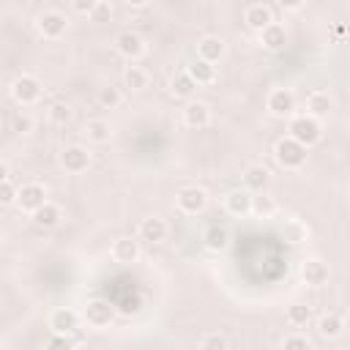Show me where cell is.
Segmentation results:
<instances>
[{
    "instance_id": "obj_23",
    "label": "cell",
    "mask_w": 350,
    "mask_h": 350,
    "mask_svg": "<svg viewBox=\"0 0 350 350\" xmlns=\"http://www.w3.org/2000/svg\"><path fill=\"white\" fill-rule=\"evenodd\" d=\"M33 216V221H36V227H44V230H52V227H57L60 224V219H63V213H60V208L55 205V202H44L38 211H33L30 213Z\"/></svg>"
},
{
    "instance_id": "obj_18",
    "label": "cell",
    "mask_w": 350,
    "mask_h": 350,
    "mask_svg": "<svg viewBox=\"0 0 350 350\" xmlns=\"http://www.w3.org/2000/svg\"><path fill=\"white\" fill-rule=\"evenodd\" d=\"M183 123L189 129H205L211 123V107L205 101H189L183 107Z\"/></svg>"
},
{
    "instance_id": "obj_8",
    "label": "cell",
    "mask_w": 350,
    "mask_h": 350,
    "mask_svg": "<svg viewBox=\"0 0 350 350\" xmlns=\"http://www.w3.org/2000/svg\"><path fill=\"white\" fill-rule=\"evenodd\" d=\"M271 22H276V19H273V8H271L268 3H249V5L243 8V25H246L249 30L260 33V30H265Z\"/></svg>"
},
{
    "instance_id": "obj_11",
    "label": "cell",
    "mask_w": 350,
    "mask_h": 350,
    "mask_svg": "<svg viewBox=\"0 0 350 350\" xmlns=\"http://www.w3.org/2000/svg\"><path fill=\"white\" fill-rule=\"evenodd\" d=\"M112 260L120 262V265H131L139 260V241L131 238V235H120L112 241V249H109Z\"/></svg>"
},
{
    "instance_id": "obj_14",
    "label": "cell",
    "mask_w": 350,
    "mask_h": 350,
    "mask_svg": "<svg viewBox=\"0 0 350 350\" xmlns=\"http://www.w3.org/2000/svg\"><path fill=\"white\" fill-rule=\"evenodd\" d=\"M224 55H227V44H224V38H219V36H202V38L197 41V57H200V60L216 66Z\"/></svg>"
},
{
    "instance_id": "obj_2",
    "label": "cell",
    "mask_w": 350,
    "mask_h": 350,
    "mask_svg": "<svg viewBox=\"0 0 350 350\" xmlns=\"http://www.w3.org/2000/svg\"><path fill=\"white\" fill-rule=\"evenodd\" d=\"M273 156H276L279 167H284V170H290V172H298V170L306 164V148L298 145V142L290 139V137H282V139L273 145Z\"/></svg>"
},
{
    "instance_id": "obj_12",
    "label": "cell",
    "mask_w": 350,
    "mask_h": 350,
    "mask_svg": "<svg viewBox=\"0 0 350 350\" xmlns=\"http://www.w3.org/2000/svg\"><path fill=\"white\" fill-rule=\"evenodd\" d=\"M85 320L93 328H107L115 320V306L109 301H104V298H96V301H90L85 306Z\"/></svg>"
},
{
    "instance_id": "obj_15",
    "label": "cell",
    "mask_w": 350,
    "mask_h": 350,
    "mask_svg": "<svg viewBox=\"0 0 350 350\" xmlns=\"http://www.w3.org/2000/svg\"><path fill=\"white\" fill-rule=\"evenodd\" d=\"M243 186H246L249 194L268 191V186H271V170L262 167V164H249L243 170Z\"/></svg>"
},
{
    "instance_id": "obj_34",
    "label": "cell",
    "mask_w": 350,
    "mask_h": 350,
    "mask_svg": "<svg viewBox=\"0 0 350 350\" xmlns=\"http://www.w3.org/2000/svg\"><path fill=\"white\" fill-rule=\"evenodd\" d=\"M282 350H312V345H309V339L304 336V334H287L284 336V342H282Z\"/></svg>"
},
{
    "instance_id": "obj_22",
    "label": "cell",
    "mask_w": 350,
    "mask_h": 350,
    "mask_svg": "<svg viewBox=\"0 0 350 350\" xmlns=\"http://www.w3.org/2000/svg\"><path fill=\"white\" fill-rule=\"evenodd\" d=\"M331 107H334V101H331V96L325 90H314V93L306 96V115L314 118V120H320L323 115H328Z\"/></svg>"
},
{
    "instance_id": "obj_30",
    "label": "cell",
    "mask_w": 350,
    "mask_h": 350,
    "mask_svg": "<svg viewBox=\"0 0 350 350\" xmlns=\"http://www.w3.org/2000/svg\"><path fill=\"white\" fill-rule=\"evenodd\" d=\"M170 90H172V96H178V98H189V96L197 90V85L191 82V77H189L186 71H178V74L172 77V82H170Z\"/></svg>"
},
{
    "instance_id": "obj_6",
    "label": "cell",
    "mask_w": 350,
    "mask_h": 350,
    "mask_svg": "<svg viewBox=\"0 0 350 350\" xmlns=\"http://www.w3.org/2000/svg\"><path fill=\"white\" fill-rule=\"evenodd\" d=\"M44 202H46V189H44L41 183H36V180L22 183V186L16 189V205H19L25 213L38 211Z\"/></svg>"
},
{
    "instance_id": "obj_28",
    "label": "cell",
    "mask_w": 350,
    "mask_h": 350,
    "mask_svg": "<svg viewBox=\"0 0 350 350\" xmlns=\"http://www.w3.org/2000/svg\"><path fill=\"white\" fill-rule=\"evenodd\" d=\"M284 320L293 328H304L312 320V306H306V304H290L287 312H284Z\"/></svg>"
},
{
    "instance_id": "obj_3",
    "label": "cell",
    "mask_w": 350,
    "mask_h": 350,
    "mask_svg": "<svg viewBox=\"0 0 350 350\" xmlns=\"http://www.w3.org/2000/svg\"><path fill=\"white\" fill-rule=\"evenodd\" d=\"M36 30H38L44 38L57 41V38L66 36V30H68V16H66L60 8H46V11H41V14L36 16Z\"/></svg>"
},
{
    "instance_id": "obj_29",
    "label": "cell",
    "mask_w": 350,
    "mask_h": 350,
    "mask_svg": "<svg viewBox=\"0 0 350 350\" xmlns=\"http://www.w3.org/2000/svg\"><path fill=\"white\" fill-rule=\"evenodd\" d=\"M123 82H126V88L129 90H145L148 88V71L142 68V66H129L126 68V74H123Z\"/></svg>"
},
{
    "instance_id": "obj_38",
    "label": "cell",
    "mask_w": 350,
    "mask_h": 350,
    "mask_svg": "<svg viewBox=\"0 0 350 350\" xmlns=\"http://www.w3.org/2000/svg\"><path fill=\"white\" fill-rule=\"evenodd\" d=\"M109 14H112V5L104 3V0H96V8H93V14H90V19H93V22H101V19H107Z\"/></svg>"
},
{
    "instance_id": "obj_33",
    "label": "cell",
    "mask_w": 350,
    "mask_h": 350,
    "mask_svg": "<svg viewBox=\"0 0 350 350\" xmlns=\"http://www.w3.org/2000/svg\"><path fill=\"white\" fill-rule=\"evenodd\" d=\"M98 104H101L104 109H115V107L120 104V90H118V88H101V90H98Z\"/></svg>"
},
{
    "instance_id": "obj_13",
    "label": "cell",
    "mask_w": 350,
    "mask_h": 350,
    "mask_svg": "<svg viewBox=\"0 0 350 350\" xmlns=\"http://www.w3.org/2000/svg\"><path fill=\"white\" fill-rule=\"evenodd\" d=\"M77 325H79V314L68 306H60L49 314V331L57 336H71L77 331Z\"/></svg>"
},
{
    "instance_id": "obj_1",
    "label": "cell",
    "mask_w": 350,
    "mask_h": 350,
    "mask_svg": "<svg viewBox=\"0 0 350 350\" xmlns=\"http://www.w3.org/2000/svg\"><path fill=\"white\" fill-rule=\"evenodd\" d=\"M287 131H290V134H287L290 139H295L298 145H304V148L309 150L312 145L320 142V137H323V123L314 120V118H309V115H293Z\"/></svg>"
},
{
    "instance_id": "obj_17",
    "label": "cell",
    "mask_w": 350,
    "mask_h": 350,
    "mask_svg": "<svg viewBox=\"0 0 350 350\" xmlns=\"http://www.w3.org/2000/svg\"><path fill=\"white\" fill-rule=\"evenodd\" d=\"M301 276H304V282H306V284L320 287V284H325V282H328L331 268H328V262H325V260L312 257V260H304V265H301Z\"/></svg>"
},
{
    "instance_id": "obj_36",
    "label": "cell",
    "mask_w": 350,
    "mask_h": 350,
    "mask_svg": "<svg viewBox=\"0 0 350 350\" xmlns=\"http://www.w3.org/2000/svg\"><path fill=\"white\" fill-rule=\"evenodd\" d=\"M46 350H74V342H71L68 336H57V334H52L49 342H46Z\"/></svg>"
},
{
    "instance_id": "obj_10",
    "label": "cell",
    "mask_w": 350,
    "mask_h": 350,
    "mask_svg": "<svg viewBox=\"0 0 350 350\" xmlns=\"http://www.w3.org/2000/svg\"><path fill=\"white\" fill-rule=\"evenodd\" d=\"M60 164H63L66 172L79 175V172H85V170L90 167V150H88L85 145H68V148L60 153Z\"/></svg>"
},
{
    "instance_id": "obj_4",
    "label": "cell",
    "mask_w": 350,
    "mask_h": 350,
    "mask_svg": "<svg viewBox=\"0 0 350 350\" xmlns=\"http://www.w3.org/2000/svg\"><path fill=\"white\" fill-rule=\"evenodd\" d=\"M41 79L36 74H19L14 82H11V98L22 107H30L41 98Z\"/></svg>"
},
{
    "instance_id": "obj_16",
    "label": "cell",
    "mask_w": 350,
    "mask_h": 350,
    "mask_svg": "<svg viewBox=\"0 0 350 350\" xmlns=\"http://www.w3.org/2000/svg\"><path fill=\"white\" fill-rule=\"evenodd\" d=\"M137 238L145 243H161L167 238V221L161 216H148L137 227Z\"/></svg>"
},
{
    "instance_id": "obj_32",
    "label": "cell",
    "mask_w": 350,
    "mask_h": 350,
    "mask_svg": "<svg viewBox=\"0 0 350 350\" xmlns=\"http://www.w3.org/2000/svg\"><path fill=\"white\" fill-rule=\"evenodd\" d=\"M49 120H52L55 126H66V123L71 120V107H68L66 101H55V104L49 107Z\"/></svg>"
},
{
    "instance_id": "obj_35",
    "label": "cell",
    "mask_w": 350,
    "mask_h": 350,
    "mask_svg": "<svg viewBox=\"0 0 350 350\" xmlns=\"http://www.w3.org/2000/svg\"><path fill=\"white\" fill-rule=\"evenodd\" d=\"M16 202V186L11 180L0 183V205H14Z\"/></svg>"
},
{
    "instance_id": "obj_37",
    "label": "cell",
    "mask_w": 350,
    "mask_h": 350,
    "mask_svg": "<svg viewBox=\"0 0 350 350\" xmlns=\"http://www.w3.org/2000/svg\"><path fill=\"white\" fill-rule=\"evenodd\" d=\"M93 8H96V0H74L71 3V11L74 14H82V16H90Z\"/></svg>"
},
{
    "instance_id": "obj_7",
    "label": "cell",
    "mask_w": 350,
    "mask_h": 350,
    "mask_svg": "<svg viewBox=\"0 0 350 350\" xmlns=\"http://www.w3.org/2000/svg\"><path fill=\"white\" fill-rule=\"evenodd\" d=\"M265 107L273 118H290L293 109H295V96L290 88H273L265 98Z\"/></svg>"
},
{
    "instance_id": "obj_19",
    "label": "cell",
    "mask_w": 350,
    "mask_h": 350,
    "mask_svg": "<svg viewBox=\"0 0 350 350\" xmlns=\"http://www.w3.org/2000/svg\"><path fill=\"white\" fill-rule=\"evenodd\" d=\"M224 208L230 216H249L252 213V194L246 189H232L227 197H224Z\"/></svg>"
},
{
    "instance_id": "obj_39",
    "label": "cell",
    "mask_w": 350,
    "mask_h": 350,
    "mask_svg": "<svg viewBox=\"0 0 350 350\" xmlns=\"http://www.w3.org/2000/svg\"><path fill=\"white\" fill-rule=\"evenodd\" d=\"M290 232H293V235H290V241H293V243H301V241L306 238V232H309V230H306L301 221H290Z\"/></svg>"
},
{
    "instance_id": "obj_40",
    "label": "cell",
    "mask_w": 350,
    "mask_h": 350,
    "mask_svg": "<svg viewBox=\"0 0 350 350\" xmlns=\"http://www.w3.org/2000/svg\"><path fill=\"white\" fill-rule=\"evenodd\" d=\"M33 129V120L27 118V115H16L14 118V131H19V134H27Z\"/></svg>"
},
{
    "instance_id": "obj_21",
    "label": "cell",
    "mask_w": 350,
    "mask_h": 350,
    "mask_svg": "<svg viewBox=\"0 0 350 350\" xmlns=\"http://www.w3.org/2000/svg\"><path fill=\"white\" fill-rule=\"evenodd\" d=\"M183 71L191 77L194 85H213L216 77H219V74H216V66H211V63H205V60H200V57H194Z\"/></svg>"
},
{
    "instance_id": "obj_31",
    "label": "cell",
    "mask_w": 350,
    "mask_h": 350,
    "mask_svg": "<svg viewBox=\"0 0 350 350\" xmlns=\"http://www.w3.org/2000/svg\"><path fill=\"white\" fill-rule=\"evenodd\" d=\"M200 350H230V345L219 331H208L200 339Z\"/></svg>"
},
{
    "instance_id": "obj_41",
    "label": "cell",
    "mask_w": 350,
    "mask_h": 350,
    "mask_svg": "<svg viewBox=\"0 0 350 350\" xmlns=\"http://www.w3.org/2000/svg\"><path fill=\"white\" fill-rule=\"evenodd\" d=\"M279 8H282V11L295 14V11H304V8H306V3H284V0H282V3H279Z\"/></svg>"
},
{
    "instance_id": "obj_20",
    "label": "cell",
    "mask_w": 350,
    "mask_h": 350,
    "mask_svg": "<svg viewBox=\"0 0 350 350\" xmlns=\"http://www.w3.org/2000/svg\"><path fill=\"white\" fill-rule=\"evenodd\" d=\"M260 44L268 49V52H279L284 44H287V30L282 22H271L265 30H260Z\"/></svg>"
},
{
    "instance_id": "obj_27",
    "label": "cell",
    "mask_w": 350,
    "mask_h": 350,
    "mask_svg": "<svg viewBox=\"0 0 350 350\" xmlns=\"http://www.w3.org/2000/svg\"><path fill=\"white\" fill-rule=\"evenodd\" d=\"M276 211H279V205H276V200H273L268 191L252 194V213H254V216L271 219V216H276Z\"/></svg>"
},
{
    "instance_id": "obj_24",
    "label": "cell",
    "mask_w": 350,
    "mask_h": 350,
    "mask_svg": "<svg viewBox=\"0 0 350 350\" xmlns=\"http://www.w3.org/2000/svg\"><path fill=\"white\" fill-rule=\"evenodd\" d=\"M317 334H320L323 339H339V336L345 334V320H342L339 314H334V312L320 314V317H317Z\"/></svg>"
},
{
    "instance_id": "obj_42",
    "label": "cell",
    "mask_w": 350,
    "mask_h": 350,
    "mask_svg": "<svg viewBox=\"0 0 350 350\" xmlns=\"http://www.w3.org/2000/svg\"><path fill=\"white\" fill-rule=\"evenodd\" d=\"M11 178V170H8V164L5 161H0V183H5Z\"/></svg>"
},
{
    "instance_id": "obj_5",
    "label": "cell",
    "mask_w": 350,
    "mask_h": 350,
    "mask_svg": "<svg viewBox=\"0 0 350 350\" xmlns=\"http://www.w3.org/2000/svg\"><path fill=\"white\" fill-rule=\"evenodd\" d=\"M175 202H178V211L186 213V216H197L208 208V194L205 189L200 186H183L178 194H175Z\"/></svg>"
},
{
    "instance_id": "obj_9",
    "label": "cell",
    "mask_w": 350,
    "mask_h": 350,
    "mask_svg": "<svg viewBox=\"0 0 350 350\" xmlns=\"http://www.w3.org/2000/svg\"><path fill=\"white\" fill-rule=\"evenodd\" d=\"M115 49H118V55H123L126 60H139V57L145 55V41H142V36L134 33V30H120V33L115 36Z\"/></svg>"
},
{
    "instance_id": "obj_25",
    "label": "cell",
    "mask_w": 350,
    "mask_h": 350,
    "mask_svg": "<svg viewBox=\"0 0 350 350\" xmlns=\"http://www.w3.org/2000/svg\"><path fill=\"white\" fill-rule=\"evenodd\" d=\"M82 134H85V139L88 142H93V145H104V142H109L112 139V129H109V123L107 120H88L85 126H82Z\"/></svg>"
},
{
    "instance_id": "obj_26",
    "label": "cell",
    "mask_w": 350,
    "mask_h": 350,
    "mask_svg": "<svg viewBox=\"0 0 350 350\" xmlns=\"http://www.w3.org/2000/svg\"><path fill=\"white\" fill-rule=\"evenodd\" d=\"M202 241H205V249H211V252H224V249L230 246V232H227L224 224H211V227L205 230Z\"/></svg>"
},
{
    "instance_id": "obj_43",
    "label": "cell",
    "mask_w": 350,
    "mask_h": 350,
    "mask_svg": "<svg viewBox=\"0 0 350 350\" xmlns=\"http://www.w3.org/2000/svg\"><path fill=\"white\" fill-rule=\"evenodd\" d=\"M0 246H3V232H0Z\"/></svg>"
}]
</instances>
